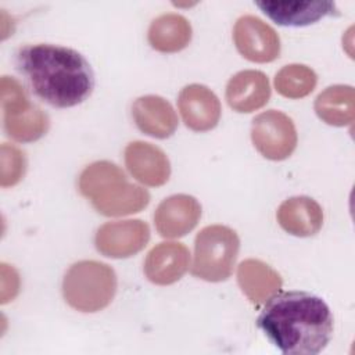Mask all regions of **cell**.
Wrapping results in <instances>:
<instances>
[{
    "label": "cell",
    "mask_w": 355,
    "mask_h": 355,
    "mask_svg": "<svg viewBox=\"0 0 355 355\" xmlns=\"http://www.w3.org/2000/svg\"><path fill=\"white\" fill-rule=\"evenodd\" d=\"M257 324L286 355L319 354L333 334L330 308L306 291H277L268 300Z\"/></svg>",
    "instance_id": "1"
},
{
    "label": "cell",
    "mask_w": 355,
    "mask_h": 355,
    "mask_svg": "<svg viewBox=\"0 0 355 355\" xmlns=\"http://www.w3.org/2000/svg\"><path fill=\"white\" fill-rule=\"evenodd\" d=\"M17 67L33 93L53 107L67 108L86 100L94 86L86 58L64 46L29 44L17 51Z\"/></svg>",
    "instance_id": "2"
},
{
    "label": "cell",
    "mask_w": 355,
    "mask_h": 355,
    "mask_svg": "<svg viewBox=\"0 0 355 355\" xmlns=\"http://www.w3.org/2000/svg\"><path fill=\"white\" fill-rule=\"evenodd\" d=\"M79 190L105 216L139 212L150 201L146 189L129 183L122 169L108 161L86 166L79 176Z\"/></svg>",
    "instance_id": "3"
},
{
    "label": "cell",
    "mask_w": 355,
    "mask_h": 355,
    "mask_svg": "<svg viewBox=\"0 0 355 355\" xmlns=\"http://www.w3.org/2000/svg\"><path fill=\"white\" fill-rule=\"evenodd\" d=\"M115 291L114 269L98 261L73 263L62 280L65 301L80 312H97L105 308L112 301Z\"/></svg>",
    "instance_id": "4"
},
{
    "label": "cell",
    "mask_w": 355,
    "mask_h": 355,
    "mask_svg": "<svg viewBox=\"0 0 355 355\" xmlns=\"http://www.w3.org/2000/svg\"><path fill=\"white\" fill-rule=\"evenodd\" d=\"M240 240L237 233L222 225L204 227L196 237L191 272L207 282L226 280L234 268Z\"/></svg>",
    "instance_id": "5"
},
{
    "label": "cell",
    "mask_w": 355,
    "mask_h": 355,
    "mask_svg": "<svg viewBox=\"0 0 355 355\" xmlns=\"http://www.w3.org/2000/svg\"><path fill=\"white\" fill-rule=\"evenodd\" d=\"M251 137L255 148L273 161L290 157L297 146V130L291 118L276 110L254 118Z\"/></svg>",
    "instance_id": "6"
},
{
    "label": "cell",
    "mask_w": 355,
    "mask_h": 355,
    "mask_svg": "<svg viewBox=\"0 0 355 355\" xmlns=\"http://www.w3.org/2000/svg\"><path fill=\"white\" fill-rule=\"evenodd\" d=\"M233 37L240 54L252 62H270L279 57L280 39L276 31L258 17L239 18Z\"/></svg>",
    "instance_id": "7"
},
{
    "label": "cell",
    "mask_w": 355,
    "mask_h": 355,
    "mask_svg": "<svg viewBox=\"0 0 355 355\" xmlns=\"http://www.w3.org/2000/svg\"><path fill=\"white\" fill-rule=\"evenodd\" d=\"M150 239L147 223L139 219L103 225L96 233L97 250L110 258H128L141 251Z\"/></svg>",
    "instance_id": "8"
},
{
    "label": "cell",
    "mask_w": 355,
    "mask_h": 355,
    "mask_svg": "<svg viewBox=\"0 0 355 355\" xmlns=\"http://www.w3.org/2000/svg\"><path fill=\"white\" fill-rule=\"evenodd\" d=\"M178 104L183 122L191 130L205 132L219 122L220 103L207 86H186L179 94Z\"/></svg>",
    "instance_id": "9"
},
{
    "label": "cell",
    "mask_w": 355,
    "mask_h": 355,
    "mask_svg": "<svg viewBox=\"0 0 355 355\" xmlns=\"http://www.w3.org/2000/svg\"><path fill=\"white\" fill-rule=\"evenodd\" d=\"M201 216V205L187 194L165 198L154 214V222L162 237H180L196 227Z\"/></svg>",
    "instance_id": "10"
},
{
    "label": "cell",
    "mask_w": 355,
    "mask_h": 355,
    "mask_svg": "<svg viewBox=\"0 0 355 355\" xmlns=\"http://www.w3.org/2000/svg\"><path fill=\"white\" fill-rule=\"evenodd\" d=\"M125 164L133 178L147 186H161L169 179L171 166L165 153L146 141H133L125 148Z\"/></svg>",
    "instance_id": "11"
},
{
    "label": "cell",
    "mask_w": 355,
    "mask_h": 355,
    "mask_svg": "<svg viewBox=\"0 0 355 355\" xmlns=\"http://www.w3.org/2000/svg\"><path fill=\"white\" fill-rule=\"evenodd\" d=\"M189 255V250L180 243H161L148 252L144 262V273L155 284H172L187 270Z\"/></svg>",
    "instance_id": "12"
},
{
    "label": "cell",
    "mask_w": 355,
    "mask_h": 355,
    "mask_svg": "<svg viewBox=\"0 0 355 355\" xmlns=\"http://www.w3.org/2000/svg\"><path fill=\"white\" fill-rule=\"evenodd\" d=\"M255 4L276 24L284 26H304L331 15L337 11L331 1H276L263 0Z\"/></svg>",
    "instance_id": "13"
},
{
    "label": "cell",
    "mask_w": 355,
    "mask_h": 355,
    "mask_svg": "<svg viewBox=\"0 0 355 355\" xmlns=\"http://www.w3.org/2000/svg\"><path fill=\"white\" fill-rule=\"evenodd\" d=\"M137 128L148 136L166 139L178 128V116L172 105L159 96L139 97L132 105Z\"/></svg>",
    "instance_id": "14"
},
{
    "label": "cell",
    "mask_w": 355,
    "mask_h": 355,
    "mask_svg": "<svg viewBox=\"0 0 355 355\" xmlns=\"http://www.w3.org/2000/svg\"><path fill=\"white\" fill-rule=\"evenodd\" d=\"M269 97V80L259 71H241L229 80L226 87V100L239 112H252L263 107Z\"/></svg>",
    "instance_id": "15"
},
{
    "label": "cell",
    "mask_w": 355,
    "mask_h": 355,
    "mask_svg": "<svg viewBox=\"0 0 355 355\" xmlns=\"http://www.w3.org/2000/svg\"><path fill=\"white\" fill-rule=\"evenodd\" d=\"M277 220L290 234L308 237L320 230L323 212L313 198L304 196L291 197L279 207Z\"/></svg>",
    "instance_id": "16"
},
{
    "label": "cell",
    "mask_w": 355,
    "mask_h": 355,
    "mask_svg": "<svg viewBox=\"0 0 355 355\" xmlns=\"http://www.w3.org/2000/svg\"><path fill=\"white\" fill-rule=\"evenodd\" d=\"M237 280L241 291L255 304L266 302L282 288L280 275L258 259H245L237 269Z\"/></svg>",
    "instance_id": "17"
},
{
    "label": "cell",
    "mask_w": 355,
    "mask_h": 355,
    "mask_svg": "<svg viewBox=\"0 0 355 355\" xmlns=\"http://www.w3.org/2000/svg\"><path fill=\"white\" fill-rule=\"evenodd\" d=\"M318 116L329 125L345 126L355 118V93L352 86L334 85L324 89L315 101Z\"/></svg>",
    "instance_id": "18"
},
{
    "label": "cell",
    "mask_w": 355,
    "mask_h": 355,
    "mask_svg": "<svg viewBox=\"0 0 355 355\" xmlns=\"http://www.w3.org/2000/svg\"><path fill=\"white\" fill-rule=\"evenodd\" d=\"M191 39L189 21L179 14H164L155 18L148 28V42L162 53H176L184 49Z\"/></svg>",
    "instance_id": "19"
},
{
    "label": "cell",
    "mask_w": 355,
    "mask_h": 355,
    "mask_svg": "<svg viewBox=\"0 0 355 355\" xmlns=\"http://www.w3.org/2000/svg\"><path fill=\"white\" fill-rule=\"evenodd\" d=\"M4 129L17 141H35L46 135L49 116L39 107L31 104L12 114H4Z\"/></svg>",
    "instance_id": "20"
},
{
    "label": "cell",
    "mask_w": 355,
    "mask_h": 355,
    "mask_svg": "<svg viewBox=\"0 0 355 355\" xmlns=\"http://www.w3.org/2000/svg\"><path fill=\"white\" fill-rule=\"evenodd\" d=\"M275 86L284 97L301 98L315 89L316 73L306 65L290 64L276 73Z\"/></svg>",
    "instance_id": "21"
},
{
    "label": "cell",
    "mask_w": 355,
    "mask_h": 355,
    "mask_svg": "<svg viewBox=\"0 0 355 355\" xmlns=\"http://www.w3.org/2000/svg\"><path fill=\"white\" fill-rule=\"evenodd\" d=\"M1 172L0 184L1 187H8L17 184L26 168V159L24 153L12 144H1Z\"/></svg>",
    "instance_id": "22"
},
{
    "label": "cell",
    "mask_w": 355,
    "mask_h": 355,
    "mask_svg": "<svg viewBox=\"0 0 355 355\" xmlns=\"http://www.w3.org/2000/svg\"><path fill=\"white\" fill-rule=\"evenodd\" d=\"M0 92L3 114H12L31 105L24 87L14 78L3 76L0 82Z\"/></svg>",
    "instance_id": "23"
},
{
    "label": "cell",
    "mask_w": 355,
    "mask_h": 355,
    "mask_svg": "<svg viewBox=\"0 0 355 355\" xmlns=\"http://www.w3.org/2000/svg\"><path fill=\"white\" fill-rule=\"evenodd\" d=\"M0 276H1L0 277V282H1L0 298H1V304H6L18 294L19 276L12 266H8L6 263H1Z\"/></svg>",
    "instance_id": "24"
}]
</instances>
